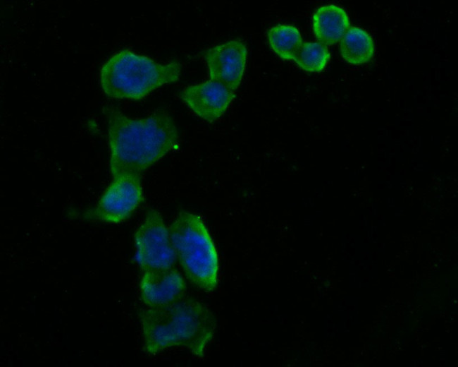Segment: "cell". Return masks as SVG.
Instances as JSON below:
<instances>
[{"label":"cell","mask_w":458,"mask_h":367,"mask_svg":"<svg viewBox=\"0 0 458 367\" xmlns=\"http://www.w3.org/2000/svg\"><path fill=\"white\" fill-rule=\"evenodd\" d=\"M109 168L112 176L140 174L178 145V131L171 116L156 109L144 118H130L106 105Z\"/></svg>","instance_id":"6da1fadb"},{"label":"cell","mask_w":458,"mask_h":367,"mask_svg":"<svg viewBox=\"0 0 458 367\" xmlns=\"http://www.w3.org/2000/svg\"><path fill=\"white\" fill-rule=\"evenodd\" d=\"M140 318L144 349L150 355L182 347L203 358L216 327V319L208 307L185 296L165 306L142 310Z\"/></svg>","instance_id":"7a4b0ae2"},{"label":"cell","mask_w":458,"mask_h":367,"mask_svg":"<svg viewBox=\"0 0 458 367\" xmlns=\"http://www.w3.org/2000/svg\"><path fill=\"white\" fill-rule=\"evenodd\" d=\"M181 64H160L129 49L113 54L101 67L99 81L109 97L140 100L158 88L178 81Z\"/></svg>","instance_id":"3957f363"},{"label":"cell","mask_w":458,"mask_h":367,"mask_svg":"<svg viewBox=\"0 0 458 367\" xmlns=\"http://www.w3.org/2000/svg\"><path fill=\"white\" fill-rule=\"evenodd\" d=\"M168 231L187 279L204 291H213L218 285V256L204 221L196 214L181 211Z\"/></svg>","instance_id":"277c9868"},{"label":"cell","mask_w":458,"mask_h":367,"mask_svg":"<svg viewBox=\"0 0 458 367\" xmlns=\"http://www.w3.org/2000/svg\"><path fill=\"white\" fill-rule=\"evenodd\" d=\"M112 177L96 205L82 215L84 220L118 224L130 217L142 202L140 175L120 174Z\"/></svg>","instance_id":"5b68a950"},{"label":"cell","mask_w":458,"mask_h":367,"mask_svg":"<svg viewBox=\"0 0 458 367\" xmlns=\"http://www.w3.org/2000/svg\"><path fill=\"white\" fill-rule=\"evenodd\" d=\"M135 259L142 272L174 267L177 257L168 229L161 215L147 210L141 225L135 233Z\"/></svg>","instance_id":"8992f818"},{"label":"cell","mask_w":458,"mask_h":367,"mask_svg":"<svg viewBox=\"0 0 458 367\" xmlns=\"http://www.w3.org/2000/svg\"><path fill=\"white\" fill-rule=\"evenodd\" d=\"M209 69V78L235 91L244 75L247 49L240 40H229L202 52Z\"/></svg>","instance_id":"52a82bcc"},{"label":"cell","mask_w":458,"mask_h":367,"mask_svg":"<svg viewBox=\"0 0 458 367\" xmlns=\"http://www.w3.org/2000/svg\"><path fill=\"white\" fill-rule=\"evenodd\" d=\"M180 97L195 114L211 123L225 112L235 99V92L225 85L209 79L186 86Z\"/></svg>","instance_id":"ba28073f"},{"label":"cell","mask_w":458,"mask_h":367,"mask_svg":"<svg viewBox=\"0 0 458 367\" xmlns=\"http://www.w3.org/2000/svg\"><path fill=\"white\" fill-rule=\"evenodd\" d=\"M142 273L140 296L148 308L165 306L185 296V281L175 267Z\"/></svg>","instance_id":"9c48e42d"},{"label":"cell","mask_w":458,"mask_h":367,"mask_svg":"<svg viewBox=\"0 0 458 367\" xmlns=\"http://www.w3.org/2000/svg\"><path fill=\"white\" fill-rule=\"evenodd\" d=\"M350 28L344 8L335 4L318 7L312 16V29L319 43L332 45L340 40Z\"/></svg>","instance_id":"30bf717a"},{"label":"cell","mask_w":458,"mask_h":367,"mask_svg":"<svg viewBox=\"0 0 458 367\" xmlns=\"http://www.w3.org/2000/svg\"><path fill=\"white\" fill-rule=\"evenodd\" d=\"M340 52L343 59L350 64L368 63L375 53L373 39L364 29L350 27L340 40Z\"/></svg>","instance_id":"8fae6325"},{"label":"cell","mask_w":458,"mask_h":367,"mask_svg":"<svg viewBox=\"0 0 458 367\" xmlns=\"http://www.w3.org/2000/svg\"><path fill=\"white\" fill-rule=\"evenodd\" d=\"M271 49L283 60H294L302 46L299 30L292 25L278 24L268 30Z\"/></svg>","instance_id":"7c38bea8"},{"label":"cell","mask_w":458,"mask_h":367,"mask_svg":"<svg viewBox=\"0 0 458 367\" xmlns=\"http://www.w3.org/2000/svg\"><path fill=\"white\" fill-rule=\"evenodd\" d=\"M328 47L319 42H307L294 59L302 70L307 72H321L330 61Z\"/></svg>","instance_id":"4fadbf2b"}]
</instances>
